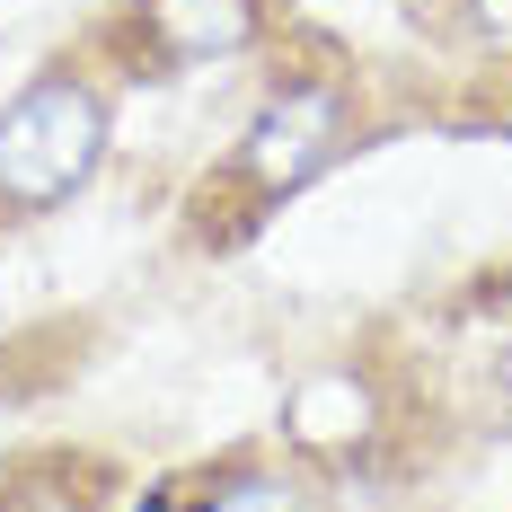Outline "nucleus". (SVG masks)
<instances>
[{"instance_id":"f257e3e1","label":"nucleus","mask_w":512,"mask_h":512,"mask_svg":"<svg viewBox=\"0 0 512 512\" xmlns=\"http://www.w3.org/2000/svg\"><path fill=\"white\" fill-rule=\"evenodd\" d=\"M106 151V106L89 80L71 71H45L36 89L0 106V204L45 212L62 204L71 186H89V168Z\"/></svg>"},{"instance_id":"f03ea898","label":"nucleus","mask_w":512,"mask_h":512,"mask_svg":"<svg viewBox=\"0 0 512 512\" xmlns=\"http://www.w3.org/2000/svg\"><path fill=\"white\" fill-rule=\"evenodd\" d=\"M336 142H345V98H336V89H283V98L248 124L239 168H248L265 195H292V186H309V177L336 159Z\"/></svg>"},{"instance_id":"7ed1b4c3","label":"nucleus","mask_w":512,"mask_h":512,"mask_svg":"<svg viewBox=\"0 0 512 512\" xmlns=\"http://www.w3.org/2000/svg\"><path fill=\"white\" fill-rule=\"evenodd\" d=\"M142 27L159 62H212L256 36V0H142Z\"/></svg>"},{"instance_id":"20e7f679","label":"nucleus","mask_w":512,"mask_h":512,"mask_svg":"<svg viewBox=\"0 0 512 512\" xmlns=\"http://www.w3.org/2000/svg\"><path fill=\"white\" fill-rule=\"evenodd\" d=\"M204 512H309V486H292V477H239V486H221Z\"/></svg>"},{"instance_id":"39448f33","label":"nucleus","mask_w":512,"mask_h":512,"mask_svg":"<svg viewBox=\"0 0 512 512\" xmlns=\"http://www.w3.org/2000/svg\"><path fill=\"white\" fill-rule=\"evenodd\" d=\"M89 504H98V495H80V486H71V468H62V460H53V486H36V468L0 486V512H89Z\"/></svg>"},{"instance_id":"423d86ee","label":"nucleus","mask_w":512,"mask_h":512,"mask_svg":"<svg viewBox=\"0 0 512 512\" xmlns=\"http://www.w3.org/2000/svg\"><path fill=\"white\" fill-rule=\"evenodd\" d=\"M477 27H486L495 45H512V0H477Z\"/></svg>"}]
</instances>
